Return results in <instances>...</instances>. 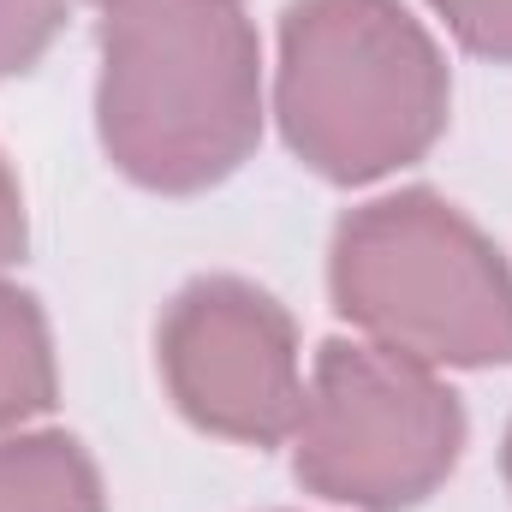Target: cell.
Returning <instances> with one entry per match:
<instances>
[{"instance_id": "6da1fadb", "label": "cell", "mask_w": 512, "mask_h": 512, "mask_svg": "<svg viewBox=\"0 0 512 512\" xmlns=\"http://www.w3.org/2000/svg\"><path fill=\"white\" fill-rule=\"evenodd\" d=\"M262 36L239 0H143L102 12L96 137L131 185L197 197L262 143Z\"/></svg>"}, {"instance_id": "7a4b0ae2", "label": "cell", "mask_w": 512, "mask_h": 512, "mask_svg": "<svg viewBox=\"0 0 512 512\" xmlns=\"http://www.w3.org/2000/svg\"><path fill=\"white\" fill-rule=\"evenodd\" d=\"M453 114L441 42L405 0H292L280 18L274 120L298 167L376 185L423 161Z\"/></svg>"}, {"instance_id": "3957f363", "label": "cell", "mask_w": 512, "mask_h": 512, "mask_svg": "<svg viewBox=\"0 0 512 512\" xmlns=\"http://www.w3.org/2000/svg\"><path fill=\"white\" fill-rule=\"evenodd\" d=\"M328 298L370 346L423 370L512 364V262L429 185L387 191L340 215Z\"/></svg>"}, {"instance_id": "277c9868", "label": "cell", "mask_w": 512, "mask_h": 512, "mask_svg": "<svg viewBox=\"0 0 512 512\" xmlns=\"http://www.w3.org/2000/svg\"><path fill=\"white\" fill-rule=\"evenodd\" d=\"M465 459V405L411 358L370 340H328L292 429V477L352 512L423 507Z\"/></svg>"}, {"instance_id": "5b68a950", "label": "cell", "mask_w": 512, "mask_h": 512, "mask_svg": "<svg viewBox=\"0 0 512 512\" xmlns=\"http://www.w3.org/2000/svg\"><path fill=\"white\" fill-rule=\"evenodd\" d=\"M155 370L185 423L239 447L292 441L310 382L292 310L239 274H203L173 292L155 322Z\"/></svg>"}, {"instance_id": "8992f818", "label": "cell", "mask_w": 512, "mask_h": 512, "mask_svg": "<svg viewBox=\"0 0 512 512\" xmlns=\"http://www.w3.org/2000/svg\"><path fill=\"white\" fill-rule=\"evenodd\" d=\"M0 512H108L102 471L66 429L0 435Z\"/></svg>"}, {"instance_id": "52a82bcc", "label": "cell", "mask_w": 512, "mask_h": 512, "mask_svg": "<svg viewBox=\"0 0 512 512\" xmlns=\"http://www.w3.org/2000/svg\"><path fill=\"white\" fill-rule=\"evenodd\" d=\"M60 399V364H54V334L42 304L0 280V435L24 429Z\"/></svg>"}, {"instance_id": "ba28073f", "label": "cell", "mask_w": 512, "mask_h": 512, "mask_svg": "<svg viewBox=\"0 0 512 512\" xmlns=\"http://www.w3.org/2000/svg\"><path fill=\"white\" fill-rule=\"evenodd\" d=\"M66 0H0V84L24 78L60 36Z\"/></svg>"}, {"instance_id": "9c48e42d", "label": "cell", "mask_w": 512, "mask_h": 512, "mask_svg": "<svg viewBox=\"0 0 512 512\" xmlns=\"http://www.w3.org/2000/svg\"><path fill=\"white\" fill-rule=\"evenodd\" d=\"M429 6L465 54L512 66V0H429Z\"/></svg>"}, {"instance_id": "30bf717a", "label": "cell", "mask_w": 512, "mask_h": 512, "mask_svg": "<svg viewBox=\"0 0 512 512\" xmlns=\"http://www.w3.org/2000/svg\"><path fill=\"white\" fill-rule=\"evenodd\" d=\"M30 245V221H24V191H18V173L6 167L0 155V268H12Z\"/></svg>"}, {"instance_id": "8fae6325", "label": "cell", "mask_w": 512, "mask_h": 512, "mask_svg": "<svg viewBox=\"0 0 512 512\" xmlns=\"http://www.w3.org/2000/svg\"><path fill=\"white\" fill-rule=\"evenodd\" d=\"M501 471H507V489H512V423H507V441H501Z\"/></svg>"}, {"instance_id": "7c38bea8", "label": "cell", "mask_w": 512, "mask_h": 512, "mask_svg": "<svg viewBox=\"0 0 512 512\" xmlns=\"http://www.w3.org/2000/svg\"><path fill=\"white\" fill-rule=\"evenodd\" d=\"M102 12H120V6H143V0H96Z\"/></svg>"}]
</instances>
